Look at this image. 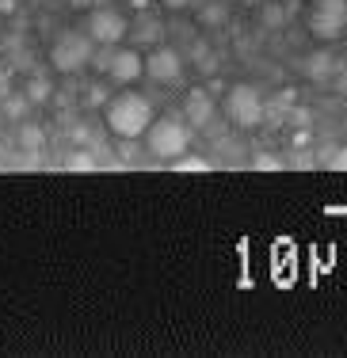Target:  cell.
I'll use <instances>...</instances> for the list:
<instances>
[{
	"label": "cell",
	"mask_w": 347,
	"mask_h": 358,
	"mask_svg": "<svg viewBox=\"0 0 347 358\" xmlns=\"http://www.w3.org/2000/svg\"><path fill=\"white\" fill-rule=\"evenodd\" d=\"M104 118H107V130L122 141H138L146 138L149 122H153V103L138 92H122V96L107 99L104 107Z\"/></svg>",
	"instance_id": "obj_1"
},
{
	"label": "cell",
	"mask_w": 347,
	"mask_h": 358,
	"mask_svg": "<svg viewBox=\"0 0 347 358\" xmlns=\"http://www.w3.org/2000/svg\"><path fill=\"white\" fill-rule=\"evenodd\" d=\"M191 145V126L183 122V118L176 115H153V122H149L146 130V149L149 157H164V160H176L180 152H187Z\"/></svg>",
	"instance_id": "obj_2"
},
{
	"label": "cell",
	"mask_w": 347,
	"mask_h": 358,
	"mask_svg": "<svg viewBox=\"0 0 347 358\" xmlns=\"http://www.w3.org/2000/svg\"><path fill=\"white\" fill-rule=\"evenodd\" d=\"M306 27L317 42H336L347 35V0H309Z\"/></svg>",
	"instance_id": "obj_3"
},
{
	"label": "cell",
	"mask_w": 347,
	"mask_h": 358,
	"mask_svg": "<svg viewBox=\"0 0 347 358\" xmlns=\"http://www.w3.org/2000/svg\"><path fill=\"white\" fill-rule=\"evenodd\" d=\"M92 50H96V42L84 35V31H62V35L50 42V65L57 73H80V69H88Z\"/></svg>",
	"instance_id": "obj_4"
},
{
	"label": "cell",
	"mask_w": 347,
	"mask_h": 358,
	"mask_svg": "<svg viewBox=\"0 0 347 358\" xmlns=\"http://www.w3.org/2000/svg\"><path fill=\"white\" fill-rule=\"evenodd\" d=\"M225 115H229V122L241 126V130H256L267 118V103H264V96H260V88H252V84H233V88L225 92Z\"/></svg>",
	"instance_id": "obj_5"
},
{
	"label": "cell",
	"mask_w": 347,
	"mask_h": 358,
	"mask_svg": "<svg viewBox=\"0 0 347 358\" xmlns=\"http://www.w3.org/2000/svg\"><path fill=\"white\" fill-rule=\"evenodd\" d=\"M84 35H88L96 46H122V38L130 35V20L115 8L99 4L88 8V23H84Z\"/></svg>",
	"instance_id": "obj_6"
},
{
	"label": "cell",
	"mask_w": 347,
	"mask_h": 358,
	"mask_svg": "<svg viewBox=\"0 0 347 358\" xmlns=\"http://www.w3.org/2000/svg\"><path fill=\"white\" fill-rule=\"evenodd\" d=\"M146 76L153 84H176L183 76V54L172 46H157L153 54L146 57Z\"/></svg>",
	"instance_id": "obj_7"
},
{
	"label": "cell",
	"mask_w": 347,
	"mask_h": 358,
	"mask_svg": "<svg viewBox=\"0 0 347 358\" xmlns=\"http://www.w3.org/2000/svg\"><path fill=\"white\" fill-rule=\"evenodd\" d=\"M146 76V57L138 54L134 46H118L115 57H111V69H107V80L115 84H134Z\"/></svg>",
	"instance_id": "obj_8"
},
{
	"label": "cell",
	"mask_w": 347,
	"mask_h": 358,
	"mask_svg": "<svg viewBox=\"0 0 347 358\" xmlns=\"http://www.w3.org/2000/svg\"><path fill=\"white\" fill-rule=\"evenodd\" d=\"M183 122L191 126V130H202V126L214 122V96L202 88H191L187 96H183Z\"/></svg>",
	"instance_id": "obj_9"
},
{
	"label": "cell",
	"mask_w": 347,
	"mask_h": 358,
	"mask_svg": "<svg viewBox=\"0 0 347 358\" xmlns=\"http://www.w3.org/2000/svg\"><path fill=\"white\" fill-rule=\"evenodd\" d=\"M332 73H336V57H332V54L317 50V54L306 57V76H309V80H328Z\"/></svg>",
	"instance_id": "obj_10"
},
{
	"label": "cell",
	"mask_w": 347,
	"mask_h": 358,
	"mask_svg": "<svg viewBox=\"0 0 347 358\" xmlns=\"http://www.w3.org/2000/svg\"><path fill=\"white\" fill-rule=\"evenodd\" d=\"M15 141H20V149L38 152L46 138H42V126H35V122H20V134H15Z\"/></svg>",
	"instance_id": "obj_11"
},
{
	"label": "cell",
	"mask_w": 347,
	"mask_h": 358,
	"mask_svg": "<svg viewBox=\"0 0 347 358\" xmlns=\"http://www.w3.org/2000/svg\"><path fill=\"white\" fill-rule=\"evenodd\" d=\"M27 107H31V99H27V96H15V92L4 99V103H0V110H4L8 118H15V122H23V115H27Z\"/></svg>",
	"instance_id": "obj_12"
},
{
	"label": "cell",
	"mask_w": 347,
	"mask_h": 358,
	"mask_svg": "<svg viewBox=\"0 0 347 358\" xmlns=\"http://www.w3.org/2000/svg\"><path fill=\"white\" fill-rule=\"evenodd\" d=\"M172 168H176V172H210V160H202V157H183V152H180V157L172 160Z\"/></svg>",
	"instance_id": "obj_13"
},
{
	"label": "cell",
	"mask_w": 347,
	"mask_h": 358,
	"mask_svg": "<svg viewBox=\"0 0 347 358\" xmlns=\"http://www.w3.org/2000/svg\"><path fill=\"white\" fill-rule=\"evenodd\" d=\"M115 50L118 46H99V50H92V69H96V73H104L107 76V69H111V57H115Z\"/></svg>",
	"instance_id": "obj_14"
},
{
	"label": "cell",
	"mask_w": 347,
	"mask_h": 358,
	"mask_svg": "<svg viewBox=\"0 0 347 358\" xmlns=\"http://www.w3.org/2000/svg\"><path fill=\"white\" fill-rule=\"evenodd\" d=\"M27 99H31V103H42V99H50V80H46V76H35V80H27Z\"/></svg>",
	"instance_id": "obj_15"
},
{
	"label": "cell",
	"mask_w": 347,
	"mask_h": 358,
	"mask_svg": "<svg viewBox=\"0 0 347 358\" xmlns=\"http://www.w3.org/2000/svg\"><path fill=\"white\" fill-rule=\"evenodd\" d=\"M65 168H69V172H92V168H96V160H92L88 152H73V157L65 160Z\"/></svg>",
	"instance_id": "obj_16"
},
{
	"label": "cell",
	"mask_w": 347,
	"mask_h": 358,
	"mask_svg": "<svg viewBox=\"0 0 347 358\" xmlns=\"http://www.w3.org/2000/svg\"><path fill=\"white\" fill-rule=\"evenodd\" d=\"M252 168H260V172H271V168H283V160L278 157H271V152H256V160H252Z\"/></svg>",
	"instance_id": "obj_17"
},
{
	"label": "cell",
	"mask_w": 347,
	"mask_h": 358,
	"mask_svg": "<svg viewBox=\"0 0 347 358\" xmlns=\"http://www.w3.org/2000/svg\"><path fill=\"white\" fill-rule=\"evenodd\" d=\"M134 38H138V42H157L160 38V23H141Z\"/></svg>",
	"instance_id": "obj_18"
},
{
	"label": "cell",
	"mask_w": 347,
	"mask_h": 358,
	"mask_svg": "<svg viewBox=\"0 0 347 358\" xmlns=\"http://www.w3.org/2000/svg\"><path fill=\"white\" fill-rule=\"evenodd\" d=\"M84 99H88V107H107V88H104V84H96V88H88V96H84Z\"/></svg>",
	"instance_id": "obj_19"
},
{
	"label": "cell",
	"mask_w": 347,
	"mask_h": 358,
	"mask_svg": "<svg viewBox=\"0 0 347 358\" xmlns=\"http://www.w3.org/2000/svg\"><path fill=\"white\" fill-rule=\"evenodd\" d=\"M264 23H267V27H278V23H283V8H278V4L264 8Z\"/></svg>",
	"instance_id": "obj_20"
},
{
	"label": "cell",
	"mask_w": 347,
	"mask_h": 358,
	"mask_svg": "<svg viewBox=\"0 0 347 358\" xmlns=\"http://www.w3.org/2000/svg\"><path fill=\"white\" fill-rule=\"evenodd\" d=\"M202 20H206V23H222V20H225V8H222V4L206 8V12H202Z\"/></svg>",
	"instance_id": "obj_21"
},
{
	"label": "cell",
	"mask_w": 347,
	"mask_h": 358,
	"mask_svg": "<svg viewBox=\"0 0 347 358\" xmlns=\"http://www.w3.org/2000/svg\"><path fill=\"white\" fill-rule=\"evenodd\" d=\"M332 168H336V172H347V145L332 152Z\"/></svg>",
	"instance_id": "obj_22"
},
{
	"label": "cell",
	"mask_w": 347,
	"mask_h": 358,
	"mask_svg": "<svg viewBox=\"0 0 347 358\" xmlns=\"http://www.w3.org/2000/svg\"><path fill=\"white\" fill-rule=\"evenodd\" d=\"M160 4H164L168 12H183V8H191L194 0H160Z\"/></svg>",
	"instance_id": "obj_23"
},
{
	"label": "cell",
	"mask_w": 347,
	"mask_h": 358,
	"mask_svg": "<svg viewBox=\"0 0 347 358\" xmlns=\"http://www.w3.org/2000/svg\"><path fill=\"white\" fill-rule=\"evenodd\" d=\"M8 96H12V84H8V76H0V103H4Z\"/></svg>",
	"instance_id": "obj_24"
},
{
	"label": "cell",
	"mask_w": 347,
	"mask_h": 358,
	"mask_svg": "<svg viewBox=\"0 0 347 358\" xmlns=\"http://www.w3.org/2000/svg\"><path fill=\"white\" fill-rule=\"evenodd\" d=\"M65 4H69V8H77V12H88V8H92V0H65Z\"/></svg>",
	"instance_id": "obj_25"
},
{
	"label": "cell",
	"mask_w": 347,
	"mask_h": 358,
	"mask_svg": "<svg viewBox=\"0 0 347 358\" xmlns=\"http://www.w3.org/2000/svg\"><path fill=\"white\" fill-rule=\"evenodd\" d=\"M15 12V0H0V15H12Z\"/></svg>",
	"instance_id": "obj_26"
}]
</instances>
